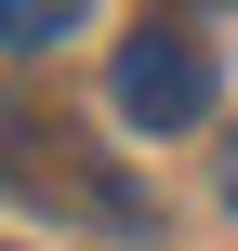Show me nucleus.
Returning a JSON list of instances; mask_svg holds the SVG:
<instances>
[{
    "label": "nucleus",
    "instance_id": "f257e3e1",
    "mask_svg": "<svg viewBox=\"0 0 238 251\" xmlns=\"http://www.w3.org/2000/svg\"><path fill=\"white\" fill-rule=\"evenodd\" d=\"M106 93H119V119H132V132H199V119L225 106V79H212V53H199L185 26H132Z\"/></svg>",
    "mask_w": 238,
    "mask_h": 251
},
{
    "label": "nucleus",
    "instance_id": "f03ea898",
    "mask_svg": "<svg viewBox=\"0 0 238 251\" xmlns=\"http://www.w3.org/2000/svg\"><path fill=\"white\" fill-rule=\"evenodd\" d=\"M93 0H0V53H40V40H66Z\"/></svg>",
    "mask_w": 238,
    "mask_h": 251
},
{
    "label": "nucleus",
    "instance_id": "7ed1b4c3",
    "mask_svg": "<svg viewBox=\"0 0 238 251\" xmlns=\"http://www.w3.org/2000/svg\"><path fill=\"white\" fill-rule=\"evenodd\" d=\"M212 172H225V212H238V132H225V159H212Z\"/></svg>",
    "mask_w": 238,
    "mask_h": 251
}]
</instances>
